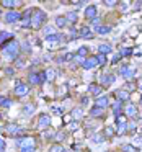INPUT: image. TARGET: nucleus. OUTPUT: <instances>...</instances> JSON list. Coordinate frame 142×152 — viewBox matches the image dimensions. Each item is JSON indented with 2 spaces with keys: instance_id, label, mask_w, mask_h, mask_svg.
Here are the masks:
<instances>
[{
  "instance_id": "1",
  "label": "nucleus",
  "mask_w": 142,
  "mask_h": 152,
  "mask_svg": "<svg viewBox=\"0 0 142 152\" xmlns=\"http://www.w3.org/2000/svg\"><path fill=\"white\" fill-rule=\"evenodd\" d=\"M2 51H4V56L10 61H17L18 53H20V44L15 39H12L10 43H5V46H2Z\"/></svg>"
},
{
  "instance_id": "2",
  "label": "nucleus",
  "mask_w": 142,
  "mask_h": 152,
  "mask_svg": "<svg viewBox=\"0 0 142 152\" xmlns=\"http://www.w3.org/2000/svg\"><path fill=\"white\" fill-rule=\"evenodd\" d=\"M46 21V13L43 10H34L33 17H31V28L33 30H39Z\"/></svg>"
},
{
  "instance_id": "3",
  "label": "nucleus",
  "mask_w": 142,
  "mask_h": 152,
  "mask_svg": "<svg viewBox=\"0 0 142 152\" xmlns=\"http://www.w3.org/2000/svg\"><path fill=\"white\" fill-rule=\"evenodd\" d=\"M38 126H39V129L51 128V116L47 113H41L39 118H38Z\"/></svg>"
},
{
  "instance_id": "4",
  "label": "nucleus",
  "mask_w": 142,
  "mask_h": 152,
  "mask_svg": "<svg viewBox=\"0 0 142 152\" xmlns=\"http://www.w3.org/2000/svg\"><path fill=\"white\" fill-rule=\"evenodd\" d=\"M13 93H15V96H20V98H21V96H26L28 93H30V87L25 85L23 82H18L17 87H15V92Z\"/></svg>"
},
{
  "instance_id": "5",
  "label": "nucleus",
  "mask_w": 142,
  "mask_h": 152,
  "mask_svg": "<svg viewBox=\"0 0 142 152\" xmlns=\"http://www.w3.org/2000/svg\"><path fill=\"white\" fill-rule=\"evenodd\" d=\"M21 18V15L18 13V12H8L7 15H5V21H7V23H17L18 20H20Z\"/></svg>"
},
{
  "instance_id": "6",
  "label": "nucleus",
  "mask_w": 142,
  "mask_h": 152,
  "mask_svg": "<svg viewBox=\"0 0 142 152\" xmlns=\"http://www.w3.org/2000/svg\"><path fill=\"white\" fill-rule=\"evenodd\" d=\"M83 69H93V67L98 66V61H96V56H92V57H87L85 61H83Z\"/></svg>"
},
{
  "instance_id": "7",
  "label": "nucleus",
  "mask_w": 142,
  "mask_h": 152,
  "mask_svg": "<svg viewBox=\"0 0 142 152\" xmlns=\"http://www.w3.org/2000/svg\"><path fill=\"white\" fill-rule=\"evenodd\" d=\"M124 115L129 116V118H135V116H137V106L129 103L127 106H124Z\"/></svg>"
},
{
  "instance_id": "8",
  "label": "nucleus",
  "mask_w": 142,
  "mask_h": 152,
  "mask_svg": "<svg viewBox=\"0 0 142 152\" xmlns=\"http://www.w3.org/2000/svg\"><path fill=\"white\" fill-rule=\"evenodd\" d=\"M100 82H101V87H109L113 82H114V77H113V75H108V74H101V77H100Z\"/></svg>"
},
{
  "instance_id": "9",
  "label": "nucleus",
  "mask_w": 142,
  "mask_h": 152,
  "mask_svg": "<svg viewBox=\"0 0 142 152\" xmlns=\"http://www.w3.org/2000/svg\"><path fill=\"white\" fill-rule=\"evenodd\" d=\"M129 95H131V93L126 92L124 88H119V90H116V92H114V96L119 100V102H126V100H129Z\"/></svg>"
},
{
  "instance_id": "10",
  "label": "nucleus",
  "mask_w": 142,
  "mask_h": 152,
  "mask_svg": "<svg viewBox=\"0 0 142 152\" xmlns=\"http://www.w3.org/2000/svg\"><path fill=\"white\" fill-rule=\"evenodd\" d=\"M108 105H109V98H108L106 95L98 96V98H96V102H95V106H98V108H103V110H105Z\"/></svg>"
},
{
  "instance_id": "11",
  "label": "nucleus",
  "mask_w": 142,
  "mask_h": 152,
  "mask_svg": "<svg viewBox=\"0 0 142 152\" xmlns=\"http://www.w3.org/2000/svg\"><path fill=\"white\" fill-rule=\"evenodd\" d=\"M88 92L92 93V95L98 96L100 93L103 92V87L100 85V83H90V85H88Z\"/></svg>"
},
{
  "instance_id": "12",
  "label": "nucleus",
  "mask_w": 142,
  "mask_h": 152,
  "mask_svg": "<svg viewBox=\"0 0 142 152\" xmlns=\"http://www.w3.org/2000/svg\"><path fill=\"white\" fill-rule=\"evenodd\" d=\"M122 110H124V106H122V102L116 100V103L113 105V115H114V118H118L119 115H122Z\"/></svg>"
},
{
  "instance_id": "13",
  "label": "nucleus",
  "mask_w": 142,
  "mask_h": 152,
  "mask_svg": "<svg viewBox=\"0 0 142 152\" xmlns=\"http://www.w3.org/2000/svg\"><path fill=\"white\" fill-rule=\"evenodd\" d=\"M90 116H93V118H105V110L98 108V106H93L90 110Z\"/></svg>"
},
{
  "instance_id": "14",
  "label": "nucleus",
  "mask_w": 142,
  "mask_h": 152,
  "mask_svg": "<svg viewBox=\"0 0 142 152\" xmlns=\"http://www.w3.org/2000/svg\"><path fill=\"white\" fill-rule=\"evenodd\" d=\"M85 18H87V20H93V18H96V7H95V5H90V7H87V10H85Z\"/></svg>"
},
{
  "instance_id": "15",
  "label": "nucleus",
  "mask_w": 142,
  "mask_h": 152,
  "mask_svg": "<svg viewBox=\"0 0 142 152\" xmlns=\"http://www.w3.org/2000/svg\"><path fill=\"white\" fill-rule=\"evenodd\" d=\"M121 75L124 77V79H132V75H134V69H132V67H127V66L121 67Z\"/></svg>"
},
{
  "instance_id": "16",
  "label": "nucleus",
  "mask_w": 142,
  "mask_h": 152,
  "mask_svg": "<svg viewBox=\"0 0 142 152\" xmlns=\"http://www.w3.org/2000/svg\"><path fill=\"white\" fill-rule=\"evenodd\" d=\"M103 136H105L106 139H111L116 136V129L113 128V126H105V129H103Z\"/></svg>"
},
{
  "instance_id": "17",
  "label": "nucleus",
  "mask_w": 142,
  "mask_h": 152,
  "mask_svg": "<svg viewBox=\"0 0 142 152\" xmlns=\"http://www.w3.org/2000/svg\"><path fill=\"white\" fill-rule=\"evenodd\" d=\"M13 39V33H7V31H2L0 33V46H5V41Z\"/></svg>"
},
{
  "instance_id": "18",
  "label": "nucleus",
  "mask_w": 142,
  "mask_h": 152,
  "mask_svg": "<svg viewBox=\"0 0 142 152\" xmlns=\"http://www.w3.org/2000/svg\"><path fill=\"white\" fill-rule=\"evenodd\" d=\"M46 41H47L49 44H52L51 48H56L57 44H59V41H60V36L56 33V34H52V36H47V38H46Z\"/></svg>"
},
{
  "instance_id": "19",
  "label": "nucleus",
  "mask_w": 142,
  "mask_h": 152,
  "mask_svg": "<svg viewBox=\"0 0 142 152\" xmlns=\"http://www.w3.org/2000/svg\"><path fill=\"white\" fill-rule=\"evenodd\" d=\"M20 147H26V145H34V141L31 137H23V139H18V142H17Z\"/></svg>"
},
{
  "instance_id": "20",
  "label": "nucleus",
  "mask_w": 142,
  "mask_h": 152,
  "mask_svg": "<svg viewBox=\"0 0 142 152\" xmlns=\"http://www.w3.org/2000/svg\"><path fill=\"white\" fill-rule=\"evenodd\" d=\"M28 82H30L31 85H39V74L31 72L30 75H28Z\"/></svg>"
},
{
  "instance_id": "21",
  "label": "nucleus",
  "mask_w": 142,
  "mask_h": 152,
  "mask_svg": "<svg viewBox=\"0 0 142 152\" xmlns=\"http://www.w3.org/2000/svg\"><path fill=\"white\" fill-rule=\"evenodd\" d=\"M7 132H10L12 136H18V134H21V132H23V129L18 128L17 124H12V126H8V128H7Z\"/></svg>"
},
{
  "instance_id": "22",
  "label": "nucleus",
  "mask_w": 142,
  "mask_h": 152,
  "mask_svg": "<svg viewBox=\"0 0 142 152\" xmlns=\"http://www.w3.org/2000/svg\"><path fill=\"white\" fill-rule=\"evenodd\" d=\"M80 38H85V39H88V38H93L92 30H90L88 26H83L82 30H80Z\"/></svg>"
},
{
  "instance_id": "23",
  "label": "nucleus",
  "mask_w": 142,
  "mask_h": 152,
  "mask_svg": "<svg viewBox=\"0 0 142 152\" xmlns=\"http://www.w3.org/2000/svg\"><path fill=\"white\" fill-rule=\"evenodd\" d=\"M34 110H36V105H34V103H28V105L23 106V113H25V115H28V116L33 115Z\"/></svg>"
},
{
  "instance_id": "24",
  "label": "nucleus",
  "mask_w": 142,
  "mask_h": 152,
  "mask_svg": "<svg viewBox=\"0 0 142 152\" xmlns=\"http://www.w3.org/2000/svg\"><path fill=\"white\" fill-rule=\"evenodd\" d=\"M66 20H67V23H75V21L79 20V17H77V12H69V13L66 15Z\"/></svg>"
},
{
  "instance_id": "25",
  "label": "nucleus",
  "mask_w": 142,
  "mask_h": 152,
  "mask_svg": "<svg viewBox=\"0 0 142 152\" xmlns=\"http://www.w3.org/2000/svg\"><path fill=\"white\" fill-rule=\"evenodd\" d=\"M56 26H57V28H66V26H67L66 17H57V18H56Z\"/></svg>"
},
{
  "instance_id": "26",
  "label": "nucleus",
  "mask_w": 142,
  "mask_h": 152,
  "mask_svg": "<svg viewBox=\"0 0 142 152\" xmlns=\"http://www.w3.org/2000/svg\"><path fill=\"white\" fill-rule=\"evenodd\" d=\"M98 51H100V54H109L111 53V46L109 44H100V48H98Z\"/></svg>"
},
{
  "instance_id": "27",
  "label": "nucleus",
  "mask_w": 142,
  "mask_h": 152,
  "mask_svg": "<svg viewBox=\"0 0 142 152\" xmlns=\"http://www.w3.org/2000/svg\"><path fill=\"white\" fill-rule=\"evenodd\" d=\"M126 129H127V123H121V124H116V134H124Z\"/></svg>"
},
{
  "instance_id": "28",
  "label": "nucleus",
  "mask_w": 142,
  "mask_h": 152,
  "mask_svg": "<svg viewBox=\"0 0 142 152\" xmlns=\"http://www.w3.org/2000/svg\"><path fill=\"white\" fill-rule=\"evenodd\" d=\"M121 149H122V152H139V149H135L134 145H131V144H122Z\"/></svg>"
},
{
  "instance_id": "29",
  "label": "nucleus",
  "mask_w": 142,
  "mask_h": 152,
  "mask_svg": "<svg viewBox=\"0 0 142 152\" xmlns=\"http://www.w3.org/2000/svg\"><path fill=\"white\" fill-rule=\"evenodd\" d=\"M15 5H17V2H13V0H2V7H5V8H13Z\"/></svg>"
},
{
  "instance_id": "30",
  "label": "nucleus",
  "mask_w": 142,
  "mask_h": 152,
  "mask_svg": "<svg viewBox=\"0 0 142 152\" xmlns=\"http://www.w3.org/2000/svg\"><path fill=\"white\" fill-rule=\"evenodd\" d=\"M51 111L54 113V115H62L64 113V108L59 105H51Z\"/></svg>"
},
{
  "instance_id": "31",
  "label": "nucleus",
  "mask_w": 142,
  "mask_h": 152,
  "mask_svg": "<svg viewBox=\"0 0 142 152\" xmlns=\"http://www.w3.org/2000/svg\"><path fill=\"white\" fill-rule=\"evenodd\" d=\"M135 87H137V85H135L134 82H126V85L122 87V88H124L126 92H129V93H131V92H134V90H135Z\"/></svg>"
},
{
  "instance_id": "32",
  "label": "nucleus",
  "mask_w": 142,
  "mask_h": 152,
  "mask_svg": "<svg viewBox=\"0 0 142 152\" xmlns=\"http://www.w3.org/2000/svg\"><path fill=\"white\" fill-rule=\"evenodd\" d=\"M10 105H12V100H10V98H5V96H0V106H5V108H8Z\"/></svg>"
},
{
  "instance_id": "33",
  "label": "nucleus",
  "mask_w": 142,
  "mask_h": 152,
  "mask_svg": "<svg viewBox=\"0 0 142 152\" xmlns=\"http://www.w3.org/2000/svg\"><path fill=\"white\" fill-rule=\"evenodd\" d=\"M87 54H88V48H87V46H82V48H79V51H77V56H80V57H85Z\"/></svg>"
},
{
  "instance_id": "34",
  "label": "nucleus",
  "mask_w": 142,
  "mask_h": 152,
  "mask_svg": "<svg viewBox=\"0 0 142 152\" xmlns=\"http://www.w3.org/2000/svg\"><path fill=\"white\" fill-rule=\"evenodd\" d=\"M96 31H98L100 34H108L109 31H111V26H98Z\"/></svg>"
},
{
  "instance_id": "35",
  "label": "nucleus",
  "mask_w": 142,
  "mask_h": 152,
  "mask_svg": "<svg viewBox=\"0 0 142 152\" xmlns=\"http://www.w3.org/2000/svg\"><path fill=\"white\" fill-rule=\"evenodd\" d=\"M82 116H83V111H82L80 108H75V110L72 111V118H75V119H80Z\"/></svg>"
},
{
  "instance_id": "36",
  "label": "nucleus",
  "mask_w": 142,
  "mask_h": 152,
  "mask_svg": "<svg viewBox=\"0 0 142 152\" xmlns=\"http://www.w3.org/2000/svg\"><path fill=\"white\" fill-rule=\"evenodd\" d=\"M54 139H56L57 142H62V141H66V132H64V131H59V132H56V137H54Z\"/></svg>"
},
{
  "instance_id": "37",
  "label": "nucleus",
  "mask_w": 142,
  "mask_h": 152,
  "mask_svg": "<svg viewBox=\"0 0 142 152\" xmlns=\"http://www.w3.org/2000/svg\"><path fill=\"white\" fill-rule=\"evenodd\" d=\"M44 34H46V38L47 36H52V34H56V30H54L52 26H46V28H44Z\"/></svg>"
},
{
  "instance_id": "38",
  "label": "nucleus",
  "mask_w": 142,
  "mask_h": 152,
  "mask_svg": "<svg viewBox=\"0 0 142 152\" xmlns=\"http://www.w3.org/2000/svg\"><path fill=\"white\" fill-rule=\"evenodd\" d=\"M96 61H98L100 66H105L106 64V56L105 54H98V56H96Z\"/></svg>"
},
{
  "instance_id": "39",
  "label": "nucleus",
  "mask_w": 142,
  "mask_h": 152,
  "mask_svg": "<svg viewBox=\"0 0 142 152\" xmlns=\"http://www.w3.org/2000/svg\"><path fill=\"white\" fill-rule=\"evenodd\" d=\"M62 151H64V147H62V145H59V144L51 145V149H49V152H62Z\"/></svg>"
},
{
  "instance_id": "40",
  "label": "nucleus",
  "mask_w": 142,
  "mask_h": 152,
  "mask_svg": "<svg viewBox=\"0 0 142 152\" xmlns=\"http://www.w3.org/2000/svg\"><path fill=\"white\" fill-rule=\"evenodd\" d=\"M80 128V124H79V121H72V123H70V124H69V131H77V129H79Z\"/></svg>"
},
{
  "instance_id": "41",
  "label": "nucleus",
  "mask_w": 142,
  "mask_h": 152,
  "mask_svg": "<svg viewBox=\"0 0 142 152\" xmlns=\"http://www.w3.org/2000/svg\"><path fill=\"white\" fill-rule=\"evenodd\" d=\"M121 123H127V116L126 115H119L116 118V124H121Z\"/></svg>"
},
{
  "instance_id": "42",
  "label": "nucleus",
  "mask_w": 142,
  "mask_h": 152,
  "mask_svg": "<svg viewBox=\"0 0 142 152\" xmlns=\"http://www.w3.org/2000/svg\"><path fill=\"white\" fill-rule=\"evenodd\" d=\"M36 151V145H26V147H21L20 152H34Z\"/></svg>"
},
{
  "instance_id": "43",
  "label": "nucleus",
  "mask_w": 142,
  "mask_h": 152,
  "mask_svg": "<svg viewBox=\"0 0 142 152\" xmlns=\"http://www.w3.org/2000/svg\"><path fill=\"white\" fill-rule=\"evenodd\" d=\"M103 141H105V136H103V134L93 136V142H96V144H100V142H103Z\"/></svg>"
},
{
  "instance_id": "44",
  "label": "nucleus",
  "mask_w": 142,
  "mask_h": 152,
  "mask_svg": "<svg viewBox=\"0 0 142 152\" xmlns=\"http://www.w3.org/2000/svg\"><path fill=\"white\" fill-rule=\"evenodd\" d=\"M103 5H106V7H114V5H118V2L116 0H105Z\"/></svg>"
},
{
  "instance_id": "45",
  "label": "nucleus",
  "mask_w": 142,
  "mask_h": 152,
  "mask_svg": "<svg viewBox=\"0 0 142 152\" xmlns=\"http://www.w3.org/2000/svg\"><path fill=\"white\" fill-rule=\"evenodd\" d=\"M39 74V83H44L47 80V77H46V70H44V72H38Z\"/></svg>"
},
{
  "instance_id": "46",
  "label": "nucleus",
  "mask_w": 142,
  "mask_h": 152,
  "mask_svg": "<svg viewBox=\"0 0 142 152\" xmlns=\"http://www.w3.org/2000/svg\"><path fill=\"white\" fill-rule=\"evenodd\" d=\"M46 77H47V80H52L54 77H56V74H54V70H46Z\"/></svg>"
},
{
  "instance_id": "47",
  "label": "nucleus",
  "mask_w": 142,
  "mask_h": 152,
  "mask_svg": "<svg viewBox=\"0 0 142 152\" xmlns=\"http://www.w3.org/2000/svg\"><path fill=\"white\" fill-rule=\"evenodd\" d=\"M131 53H132L131 48H126V49H122V51H121V56H131Z\"/></svg>"
},
{
  "instance_id": "48",
  "label": "nucleus",
  "mask_w": 142,
  "mask_h": 152,
  "mask_svg": "<svg viewBox=\"0 0 142 152\" xmlns=\"http://www.w3.org/2000/svg\"><path fill=\"white\" fill-rule=\"evenodd\" d=\"M127 131H131V132L135 131V123H127Z\"/></svg>"
},
{
  "instance_id": "49",
  "label": "nucleus",
  "mask_w": 142,
  "mask_h": 152,
  "mask_svg": "<svg viewBox=\"0 0 142 152\" xmlns=\"http://www.w3.org/2000/svg\"><path fill=\"white\" fill-rule=\"evenodd\" d=\"M119 59H121V53H116V54H114V57H113V64L119 62Z\"/></svg>"
},
{
  "instance_id": "50",
  "label": "nucleus",
  "mask_w": 142,
  "mask_h": 152,
  "mask_svg": "<svg viewBox=\"0 0 142 152\" xmlns=\"http://www.w3.org/2000/svg\"><path fill=\"white\" fill-rule=\"evenodd\" d=\"M100 21H101V18H100V17H96V18H93V20H92V25H93V26H98V25H100Z\"/></svg>"
},
{
  "instance_id": "51",
  "label": "nucleus",
  "mask_w": 142,
  "mask_h": 152,
  "mask_svg": "<svg viewBox=\"0 0 142 152\" xmlns=\"http://www.w3.org/2000/svg\"><path fill=\"white\" fill-rule=\"evenodd\" d=\"M70 119H72V115H66V116H64V123H66V124H70V123H72Z\"/></svg>"
},
{
  "instance_id": "52",
  "label": "nucleus",
  "mask_w": 142,
  "mask_h": 152,
  "mask_svg": "<svg viewBox=\"0 0 142 152\" xmlns=\"http://www.w3.org/2000/svg\"><path fill=\"white\" fill-rule=\"evenodd\" d=\"M4 151H5V141L0 137V152H4Z\"/></svg>"
},
{
  "instance_id": "53",
  "label": "nucleus",
  "mask_w": 142,
  "mask_h": 152,
  "mask_svg": "<svg viewBox=\"0 0 142 152\" xmlns=\"http://www.w3.org/2000/svg\"><path fill=\"white\" fill-rule=\"evenodd\" d=\"M5 72H7V75H13L15 70H13V69H10V67H7V69H5Z\"/></svg>"
},
{
  "instance_id": "54",
  "label": "nucleus",
  "mask_w": 142,
  "mask_h": 152,
  "mask_svg": "<svg viewBox=\"0 0 142 152\" xmlns=\"http://www.w3.org/2000/svg\"><path fill=\"white\" fill-rule=\"evenodd\" d=\"M137 88H139V90H142V79H139V80H137Z\"/></svg>"
},
{
  "instance_id": "55",
  "label": "nucleus",
  "mask_w": 142,
  "mask_h": 152,
  "mask_svg": "<svg viewBox=\"0 0 142 152\" xmlns=\"http://www.w3.org/2000/svg\"><path fill=\"white\" fill-rule=\"evenodd\" d=\"M21 49H23V51H26V53H30V48H28V44H26V43L23 44V48H21Z\"/></svg>"
},
{
  "instance_id": "56",
  "label": "nucleus",
  "mask_w": 142,
  "mask_h": 152,
  "mask_svg": "<svg viewBox=\"0 0 142 152\" xmlns=\"http://www.w3.org/2000/svg\"><path fill=\"white\" fill-rule=\"evenodd\" d=\"M72 4L77 5V8H79V7H82V5H83V2H72Z\"/></svg>"
},
{
  "instance_id": "57",
  "label": "nucleus",
  "mask_w": 142,
  "mask_h": 152,
  "mask_svg": "<svg viewBox=\"0 0 142 152\" xmlns=\"http://www.w3.org/2000/svg\"><path fill=\"white\" fill-rule=\"evenodd\" d=\"M135 144H142V137H135Z\"/></svg>"
},
{
  "instance_id": "58",
  "label": "nucleus",
  "mask_w": 142,
  "mask_h": 152,
  "mask_svg": "<svg viewBox=\"0 0 142 152\" xmlns=\"http://www.w3.org/2000/svg\"><path fill=\"white\" fill-rule=\"evenodd\" d=\"M17 66H18V67H23V66H25V64H23V61H18V62H17Z\"/></svg>"
},
{
  "instance_id": "59",
  "label": "nucleus",
  "mask_w": 142,
  "mask_h": 152,
  "mask_svg": "<svg viewBox=\"0 0 142 152\" xmlns=\"http://www.w3.org/2000/svg\"><path fill=\"white\" fill-rule=\"evenodd\" d=\"M141 105H142V96H141Z\"/></svg>"
},
{
  "instance_id": "60",
  "label": "nucleus",
  "mask_w": 142,
  "mask_h": 152,
  "mask_svg": "<svg viewBox=\"0 0 142 152\" xmlns=\"http://www.w3.org/2000/svg\"><path fill=\"white\" fill-rule=\"evenodd\" d=\"M62 152H69V151H62Z\"/></svg>"
},
{
  "instance_id": "61",
  "label": "nucleus",
  "mask_w": 142,
  "mask_h": 152,
  "mask_svg": "<svg viewBox=\"0 0 142 152\" xmlns=\"http://www.w3.org/2000/svg\"><path fill=\"white\" fill-rule=\"evenodd\" d=\"M105 152H106V151H105Z\"/></svg>"
}]
</instances>
